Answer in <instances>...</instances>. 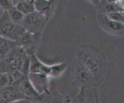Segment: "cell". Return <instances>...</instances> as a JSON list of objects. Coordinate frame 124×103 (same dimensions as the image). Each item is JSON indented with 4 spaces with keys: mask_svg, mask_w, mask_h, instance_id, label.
I'll return each instance as SVG.
<instances>
[{
    "mask_svg": "<svg viewBox=\"0 0 124 103\" xmlns=\"http://www.w3.org/2000/svg\"><path fill=\"white\" fill-rule=\"evenodd\" d=\"M6 12H7V15H8L10 20L12 22L18 24V25H21L25 15L23 13H22L20 11L18 10L16 8L15 6L12 7Z\"/></svg>",
    "mask_w": 124,
    "mask_h": 103,
    "instance_id": "13",
    "label": "cell"
},
{
    "mask_svg": "<svg viewBox=\"0 0 124 103\" xmlns=\"http://www.w3.org/2000/svg\"></svg>",
    "mask_w": 124,
    "mask_h": 103,
    "instance_id": "25",
    "label": "cell"
},
{
    "mask_svg": "<svg viewBox=\"0 0 124 103\" xmlns=\"http://www.w3.org/2000/svg\"><path fill=\"white\" fill-rule=\"evenodd\" d=\"M4 14L0 18V36L17 42L25 30L21 25L12 22L8 15L5 18Z\"/></svg>",
    "mask_w": 124,
    "mask_h": 103,
    "instance_id": "3",
    "label": "cell"
},
{
    "mask_svg": "<svg viewBox=\"0 0 124 103\" xmlns=\"http://www.w3.org/2000/svg\"><path fill=\"white\" fill-rule=\"evenodd\" d=\"M74 103H90L88 102V101H87V100H83V99H82V100H78L77 101H76V102Z\"/></svg>",
    "mask_w": 124,
    "mask_h": 103,
    "instance_id": "22",
    "label": "cell"
},
{
    "mask_svg": "<svg viewBox=\"0 0 124 103\" xmlns=\"http://www.w3.org/2000/svg\"><path fill=\"white\" fill-rule=\"evenodd\" d=\"M110 19L119 22L124 23V12H110L105 14Z\"/></svg>",
    "mask_w": 124,
    "mask_h": 103,
    "instance_id": "18",
    "label": "cell"
},
{
    "mask_svg": "<svg viewBox=\"0 0 124 103\" xmlns=\"http://www.w3.org/2000/svg\"><path fill=\"white\" fill-rule=\"evenodd\" d=\"M77 54V59L88 69L93 78L101 74L102 70V60L100 54L95 49L83 45L79 48Z\"/></svg>",
    "mask_w": 124,
    "mask_h": 103,
    "instance_id": "2",
    "label": "cell"
},
{
    "mask_svg": "<svg viewBox=\"0 0 124 103\" xmlns=\"http://www.w3.org/2000/svg\"><path fill=\"white\" fill-rule=\"evenodd\" d=\"M67 65L65 63H59L52 65V70L50 77L52 78H58L61 76L66 70Z\"/></svg>",
    "mask_w": 124,
    "mask_h": 103,
    "instance_id": "15",
    "label": "cell"
},
{
    "mask_svg": "<svg viewBox=\"0 0 124 103\" xmlns=\"http://www.w3.org/2000/svg\"><path fill=\"white\" fill-rule=\"evenodd\" d=\"M48 78L45 74L39 73H29L27 78L39 95L48 91Z\"/></svg>",
    "mask_w": 124,
    "mask_h": 103,
    "instance_id": "7",
    "label": "cell"
},
{
    "mask_svg": "<svg viewBox=\"0 0 124 103\" xmlns=\"http://www.w3.org/2000/svg\"><path fill=\"white\" fill-rule=\"evenodd\" d=\"M18 89L25 97L36 98L39 96V95L38 94L37 92L35 90L33 87L30 83L27 77V78L23 79L19 83Z\"/></svg>",
    "mask_w": 124,
    "mask_h": 103,
    "instance_id": "11",
    "label": "cell"
},
{
    "mask_svg": "<svg viewBox=\"0 0 124 103\" xmlns=\"http://www.w3.org/2000/svg\"><path fill=\"white\" fill-rule=\"evenodd\" d=\"M18 47L17 42L0 36V59H4Z\"/></svg>",
    "mask_w": 124,
    "mask_h": 103,
    "instance_id": "10",
    "label": "cell"
},
{
    "mask_svg": "<svg viewBox=\"0 0 124 103\" xmlns=\"http://www.w3.org/2000/svg\"><path fill=\"white\" fill-rule=\"evenodd\" d=\"M74 72L78 80L82 84L88 83L93 78L88 69L78 59L74 65Z\"/></svg>",
    "mask_w": 124,
    "mask_h": 103,
    "instance_id": "9",
    "label": "cell"
},
{
    "mask_svg": "<svg viewBox=\"0 0 124 103\" xmlns=\"http://www.w3.org/2000/svg\"><path fill=\"white\" fill-rule=\"evenodd\" d=\"M2 70L0 73L19 72L27 76L29 73V55L24 49L17 47L6 58L2 59Z\"/></svg>",
    "mask_w": 124,
    "mask_h": 103,
    "instance_id": "1",
    "label": "cell"
},
{
    "mask_svg": "<svg viewBox=\"0 0 124 103\" xmlns=\"http://www.w3.org/2000/svg\"><path fill=\"white\" fill-rule=\"evenodd\" d=\"M52 65L42 63L35 54L29 55V73H39L50 77Z\"/></svg>",
    "mask_w": 124,
    "mask_h": 103,
    "instance_id": "8",
    "label": "cell"
},
{
    "mask_svg": "<svg viewBox=\"0 0 124 103\" xmlns=\"http://www.w3.org/2000/svg\"><path fill=\"white\" fill-rule=\"evenodd\" d=\"M5 12H6V11H5L4 10L3 8H2V7L0 6V18H1V17H2V16L4 15V14L5 13Z\"/></svg>",
    "mask_w": 124,
    "mask_h": 103,
    "instance_id": "23",
    "label": "cell"
},
{
    "mask_svg": "<svg viewBox=\"0 0 124 103\" xmlns=\"http://www.w3.org/2000/svg\"><path fill=\"white\" fill-rule=\"evenodd\" d=\"M10 82V74L6 72L0 73V89H3L9 86Z\"/></svg>",
    "mask_w": 124,
    "mask_h": 103,
    "instance_id": "16",
    "label": "cell"
},
{
    "mask_svg": "<svg viewBox=\"0 0 124 103\" xmlns=\"http://www.w3.org/2000/svg\"><path fill=\"white\" fill-rule=\"evenodd\" d=\"M47 20V17L35 11L25 16L21 25L25 31L31 33H41L46 25Z\"/></svg>",
    "mask_w": 124,
    "mask_h": 103,
    "instance_id": "4",
    "label": "cell"
},
{
    "mask_svg": "<svg viewBox=\"0 0 124 103\" xmlns=\"http://www.w3.org/2000/svg\"><path fill=\"white\" fill-rule=\"evenodd\" d=\"M0 6L7 12L14 6L12 0H0Z\"/></svg>",
    "mask_w": 124,
    "mask_h": 103,
    "instance_id": "19",
    "label": "cell"
},
{
    "mask_svg": "<svg viewBox=\"0 0 124 103\" xmlns=\"http://www.w3.org/2000/svg\"><path fill=\"white\" fill-rule=\"evenodd\" d=\"M10 103H31V102L30 100H28L25 98H23L14 100Z\"/></svg>",
    "mask_w": 124,
    "mask_h": 103,
    "instance_id": "20",
    "label": "cell"
},
{
    "mask_svg": "<svg viewBox=\"0 0 124 103\" xmlns=\"http://www.w3.org/2000/svg\"><path fill=\"white\" fill-rule=\"evenodd\" d=\"M15 6L18 10L20 11L25 16L33 13L35 11L33 2L27 1V0L21 1L16 4Z\"/></svg>",
    "mask_w": 124,
    "mask_h": 103,
    "instance_id": "14",
    "label": "cell"
},
{
    "mask_svg": "<svg viewBox=\"0 0 124 103\" xmlns=\"http://www.w3.org/2000/svg\"><path fill=\"white\" fill-rule=\"evenodd\" d=\"M24 1V0H12V2H13V6H16V4H18V2H21V1Z\"/></svg>",
    "mask_w": 124,
    "mask_h": 103,
    "instance_id": "24",
    "label": "cell"
},
{
    "mask_svg": "<svg viewBox=\"0 0 124 103\" xmlns=\"http://www.w3.org/2000/svg\"><path fill=\"white\" fill-rule=\"evenodd\" d=\"M87 1H88L90 3L94 5V6H98L101 2L102 0H87Z\"/></svg>",
    "mask_w": 124,
    "mask_h": 103,
    "instance_id": "21",
    "label": "cell"
},
{
    "mask_svg": "<svg viewBox=\"0 0 124 103\" xmlns=\"http://www.w3.org/2000/svg\"><path fill=\"white\" fill-rule=\"evenodd\" d=\"M107 10L108 13L110 12H124V6L118 2H110L107 5Z\"/></svg>",
    "mask_w": 124,
    "mask_h": 103,
    "instance_id": "17",
    "label": "cell"
},
{
    "mask_svg": "<svg viewBox=\"0 0 124 103\" xmlns=\"http://www.w3.org/2000/svg\"><path fill=\"white\" fill-rule=\"evenodd\" d=\"M40 34H33L25 31L16 42L17 46L24 49L28 55L34 54L38 48Z\"/></svg>",
    "mask_w": 124,
    "mask_h": 103,
    "instance_id": "5",
    "label": "cell"
},
{
    "mask_svg": "<svg viewBox=\"0 0 124 103\" xmlns=\"http://www.w3.org/2000/svg\"><path fill=\"white\" fill-rule=\"evenodd\" d=\"M98 21L101 28L108 33L113 35L124 34V23L111 20L105 14H98Z\"/></svg>",
    "mask_w": 124,
    "mask_h": 103,
    "instance_id": "6",
    "label": "cell"
},
{
    "mask_svg": "<svg viewBox=\"0 0 124 103\" xmlns=\"http://www.w3.org/2000/svg\"><path fill=\"white\" fill-rule=\"evenodd\" d=\"M33 4L36 12L47 18L52 9V0H33Z\"/></svg>",
    "mask_w": 124,
    "mask_h": 103,
    "instance_id": "12",
    "label": "cell"
}]
</instances>
